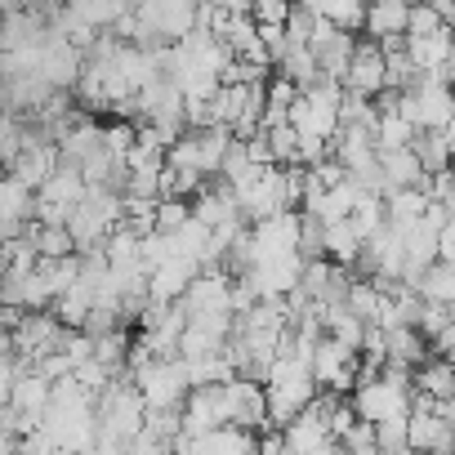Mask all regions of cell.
Returning a JSON list of instances; mask_svg holds the SVG:
<instances>
[{
  "instance_id": "6da1fadb",
  "label": "cell",
  "mask_w": 455,
  "mask_h": 455,
  "mask_svg": "<svg viewBox=\"0 0 455 455\" xmlns=\"http://www.w3.org/2000/svg\"><path fill=\"white\" fill-rule=\"evenodd\" d=\"M264 388H268V419H273V428H286L291 419H299L322 397V384L313 375V362L308 357H295V353H282L273 362Z\"/></svg>"
},
{
  "instance_id": "7a4b0ae2",
  "label": "cell",
  "mask_w": 455,
  "mask_h": 455,
  "mask_svg": "<svg viewBox=\"0 0 455 455\" xmlns=\"http://www.w3.org/2000/svg\"><path fill=\"white\" fill-rule=\"evenodd\" d=\"M415 371H402V366H384L379 375L362 379L357 393H353V411L366 419V424H384V419H402L415 411Z\"/></svg>"
},
{
  "instance_id": "3957f363",
  "label": "cell",
  "mask_w": 455,
  "mask_h": 455,
  "mask_svg": "<svg viewBox=\"0 0 455 455\" xmlns=\"http://www.w3.org/2000/svg\"><path fill=\"white\" fill-rule=\"evenodd\" d=\"M139 45H179L201 28V0H134Z\"/></svg>"
},
{
  "instance_id": "277c9868",
  "label": "cell",
  "mask_w": 455,
  "mask_h": 455,
  "mask_svg": "<svg viewBox=\"0 0 455 455\" xmlns=\"http://www.w3.org/2000/svg\"><path fill=\"white\" fill-rule=\"evenodd\" d=\"M125 375L143 393L148 411H183V402L192 393V379H188L183 357H148V362H134Z\"/></svg>"
},
{
  "instance_id": "5b68a950",
  "label": "cell",
  "mask_w": 455,
  "mask_h": 455,
  "mask_svg": "<svg viewBox=\"0 0 455 455\" xmlns=\"http://www.w3.org/2000/svg\"><path fill=\"white\" fill-rule=\"evenodd\" d=\"M99 424H103V437H112L121 446H130L134 437L148 433V402L130 375L112 379V388L99 393Z\"/></svg>"
},
{
  "instance_id": "8992f818",
  "label": "cell",
  "mask_w": 455,
  "mask_h": 455,
  "mask_svg": "<svg viewBox=\"0 0 455 455\" xmlns=\"http://www.w3.org/2000/svg\"><path fill=\"white\" fill-rule=\"evenodd\" d=\"M233 143H237V134L228 130V125L188 130V134L170 148V165H174V170H188V174H201V179H219L228 152H233Z\"/></svg>"
},
{
  "instance_id": "52a82bcc",
  "label": "cell",
  "mask_w": 455,
  "mask_h": 455,
  "mask_svg": "<svg viewBox=\"0 0 455 455\" xmlns=\"http://www.w3.org/2000/svg\"><path fill=\"white\" fill-rule=\"evenodd\" d=\"M397 112L419 130V134H433V130H446L455 121V85L446 76H419L411 90L397 94Z\"/></svg>"
},
{
  "instance_id": "ba28073f",
  "label": "cell",
  "mask_w": 455,
  "mask_h": 455,
  "mask_svg": "<svg viewBox=\"0 0 455 455\" xmlns=\"http://www.w3.org/2000/svg\"><path fill=\"white\" fill-rule=\"evenodd\" d=\"M188 317H237V273L205 268L183 295Z\"/></svg>"
},
{
  "instance_id": "9c48e42d",
  "label": "cell",
  "mask_w": 455,
  "mask_h": 455,
  "mask_svg": "<svg viewBox=\"0 0 455 455\" xmlns=\"http://www.w3.org/2000/svg\"><path fill=\"white\" fill-rule=\"evenodd\" d=\"M411 451H419V455H455V424L428 397H415V411H411Z\"/></svg>"
},
{
  "instance_id": "30bf717a",
  "label": "cell",
  "mask_w": 455,
  "mask_h": 455,
  "mask_svg": "<svg viewBox=\"0 0 455 455\" xmlns=\"http://www.w3.org/2000/svg\"><path fill=\"white\" fill-rule=\"evenodd\" d=\"M223 424H233V415H228V384H201L188 393L183 402V433L201 437V433H214Z\"/></svg>"
},
{
  "instance_id": "8fae6325",
  "label": "cell",
  "mask_w": 455,
  "mask_h": 455,
  "mask_svg": "<svg viewBox=\"0 0 455 455\" xmlns=\"http://www.w3.org/2000/svg\"><path fill=\"white\" fill-rule=\"evenodd\" d=\"M228 415H233L237 428H273L268 419V388L264 379H251V375H237V379H228Z\"/></svg>"
},
{
  "instance_id": "7c38bea8",
  "label": "cell",
  "mask_w": 455,
  "mask_h": 455,
  "mask_svg": "<svg viewBox=\"0 0 455 455\" xmlns=\"http://www.w3.org/2000/svg\"><path fill=\"white\" fill-rule=\"evenodd\" d=\"M344 90H353V94H362V99H379V94L388 90V54H384L379 41L362 36V45H357V54H353V68H348V76H344Z\"/></svg>"
},
{
  "instance_id": "4fadbf2b",
  "label": "cell",
  "mask_w": 455,
  "mask_h": 455,
  "mask_svg": "<svg viewBox=\"0 0 455 455\" xmlns=\"http://www.w3.org/2000/svg\"><path fill=\"white\" fill-rule=\"evenodd\" d=\"M32 219H36V188H28L19 174H5V183H0V228H5V242L23 237Z\"/></svg>"
},
{
  "instance_id": "5bb4252c",
  "label": "cell",
  "mask_w": 455,
  "mask_h": 455,
  "mask_svg": "<svg viewBox=\"0 0 455 455\" xmlns=\"http://www.w3.org/2000/svg\"><path fill=\"white\" fill-rule=\"evenodd\" d=\"M406 54L419 68V76H446L455 59V28H442L433 36H406Z\"/></svg>"
},
{
  "instance_id": "9a60e30c",
  "label": "cell",
  "mask_w": 455,
  "mask_h": 455,
  "mask_svg": "<svg viewBox=\"0 0 455 455\" xmlns=\"http://www.w3.org/2000/svg\"><path fill=\"white\" fill-rule=\"evenodd\" d=\"M379 174H384V188L393 192V188H428V170H424V161H419V152L415 148H397V152H379ZM384 192V196H388Z\"/></svg>"
},
{
  "instance_id": "2e32d148",
  "label": "cell",
  "mask_w": 455,
  "mask_h": 455,
  "mask_svg": "<svg viewBox=\"0 0 455 455\" xmlns=\"http://www.w3.org/2000/svg\"><path fill=\"white\" fill-rule=\"evenodd\" d=\"M411 5L415 0H375L366 5V32L371 41H393V36H406L411 28Z\"/></svg>"
},
{
  "instance_id": "e0dca14e",
  "label": "cell",
  "mask_w": 455,
  "mask_h": 455,
  "mask_svg": "<svg viewBox=\"0 0 455 455\" xmlns=\"http://www.w3.org/2000/svg\"><path fill=\"white\" fill-rule=\"evenodd\" d=\"M362 255H366V237L357 233V223H353V219L326 228V259H331V264H339V268L353 273V268L362 264Z\"/></svg>"
},
{
  "instance_id": "ac0fdd59",
  "label": "cell",
  "mask_w": 455,
  "mask_h": 455,
  "mask_svg": "<svg viewBox=\"0 0 455 455\" xmlns=\"http://www.w3.org/2000/svg\"><path fill=\"white\" fill-rule=\"evenodd\" d=\"M415 393L428 402H451L455 397V366L451 357H428L424 366H415Z\"/></svg>"
},
{
  "instance_id": "d6986e66",
  "label": "cell",
  "mask_w": 455,
  "mask_h": 455,
  "mask_svg": "<svg viewBox=\"0 0 455 455\" xmlns=\"http://www.w3.org/2000/svg\"><path fill=\"white\" fill-rule=\"evenodd\" d=\"M375 108H379V103H375ZM415 139H419V130L397 112V103H393V108H379V121H375V143H379V152L415 148Z\"/></svg>"
},
{
  "instance_id": "ffe728a7",
  "label": "cell",
  "mask_w": 455,
  "mask_h": 455,
  "mask_svg": "<svg viewBox=\"0 0 455 455\" xmlns=\"http://www.w3.org/2000/svg\"><path fill=\"white\" fill-rule=\"evenodd\" d=\"M357 45H362V36H353V32H335V41H326V45L317 50V59H322V76H326V81H344L348 68H353Z\"/></svg>"
},
{
  "instance_id": "44dd1931",
  "label": "cell",
  "mask_w": 455,
  "mask_h": 455,
  "mask_svg": "<svg viewBox=\"0 0 455 455\" xmlns=\"http://www.w3.org/2000/svg\"><path fill=\"white\" fill-rule=\"evenodd\" d=\"M419 299H428V304H442V308H455V264H433L424 277H419Z\"/></svg>"
},
{
  "instance_id": "7402d4cb",
  "label": "cell",
  "mask_w": 455,
  "mask_h": 455,
  "mask_svg": "<svg viewBox=\"0 0 455 455\" xmlns=\"http://www.w3.org/2000/svg\"><path fill=\"white\" fill-rule=\"evenodd\" d=\"M415 152H419V161H424L428 174H442V170L455 165V161H451V148H446V130L419 134V139H415Z\"/></svg>"
},
{
  "instance_id": "603a6c76",
  "label": "cell",
  "mask_w": 455,
  "mask_h": 455,
  "mask_svg": "<svg viewBox=\"0 0 455 455\" xmlns=\"http://www.w3.org/2000/svg\"><path fill=\"white\" fill-rule=\"evenodd\" d=\"M192 223V201L188 196H161L156 201V233H179Z\"/></svg>"
},
{
  "instance_id": "cb8c5ba5",
  "label": "cell",
  "mask_w": 455,
  "mask_h": 455,
  "mask_svg": "<svg viewBox=\"0 0 455 455\" xmlns=\"http://www.w3.org/2000/svg\"><path fill=\"white\" fill-rule=\"evenodd\" d=\"M268 134V148H273V156H277V165H299V130L291 125V121H282V125H273V130H264Z\"/></svg>"
},
{
  "instance_id": "d4e9b609",
  "label": "cell",
  "mask_w": 455,
  "mask_h": 455,
  "mask_svg": "<svg viewBox=\"0 0 455 455\" xmlns=\"http://www.w3.org/2000/svg\"><path fill=\"white\" fill-rule=\"evenodd\" d=\"M446 23H442V14L428 5V0H415L411 5V28H406V36H433V32H442Z\"/></svg>"
},
{
  "instance_id": "484cf974",
  "label": "cell",
  "mask_w": 455,
  "mask_h": 455,
  "mask_svg": "<svg viewBox=\"0 0 455 455\" xmlns=\"http://www.w3.org/2000/svg\"><path fill=\"white\" fill-rule=\"evenodd\" d=\"M295 0H255V23H286Z\"/></svg>"
},
{
  "instance_id": "4316f807",
  "label": "cell",
  "mask_w": 455,
  "mask_h": 455,
  "mask_svg": "<svg viewBox=\"0 0 455 455\" xmlns=\"http://www.w3.org/2000/svg\"><path fill=\"white\" fill-rule=\"evenodd\" d=\"M428 5L442 14V23H446V28H455V0H428Z\"/></svg>"
},
{
  "instance_id": "83f0119b",
  "label": "cell",
  "mask_w": 455,
  "mask_h": 455,
  "mask_svg": "<svg viewBox=\"0 0 455 455\" xmlns=\"http://www.w3.org/2000/svg\"><path fill=\"white\" fill-rule=\"evenodd\" d=\"M344 455H388L384 446H357V451H344Z\"/></svg>"
},
{
  "instance_id": "f1b7e54d",
  "label": "cell",
  "mask_w": 455,
  "mask_h": 455,
  "mask_svg": "<svg viewBox=\"0 0 455 455\" xmlns=\"http://www.w3.org/2000/svg\"><path fill=\"white\" fill-rule=\"evenodd\" d=\"M446 148H451V161H455V121L446 125Z\"/></svg>"
},
{
  "instance_id": "f546056e",
  "label": "cell",
  "mask_w": 455,
  "mask_h": 455,
  "mask_svg": "<svg viewBox=\"0 0 455 455\" xmlns=\"http://www.w3.org/2000/svg\"><path fill=\"white\" fill-rule=\"evenodd\" d=\"M397 455H419V451H411V446H406V451H397Z\"/></svg>"
},
{
  "instance_id": "4dcf8cb0",
  "label": "cell",
  "mask_w": 455,
  "mask_h": 455,
  "mask_svg": "<svg viewBox=\"0 0 455 455\" xmlns=\"http://www.w3.org/2000/svg\"><path fill=\"white\" fill-rule=\"evenodd\" d=\"M362 5H375V0H362Z\"/></svg>"
}]
</instances>
